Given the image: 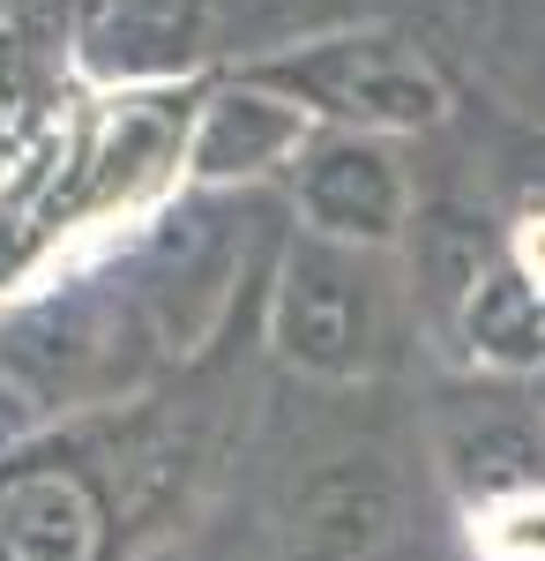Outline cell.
Segmentation results:
<instances>
[{
	"label": "cell",
	"mask_w": 545,
	"mask_h": 561,
	"mask_svg": "<svg viewBox=\"0 0 545 561\" xmlns=\"http://www.w3.org/2000/svg\"><path fill=\"white\" fill-rule=\"evenodd\" d=\"M515 277H523L531 293H545V210L515 232Z\"/></svg>",
	"instance_id": "cell-3"
},
{
	"label": "cell",
	"mask_w": 545,
	"mask_h": 561,
	"mask_svg": "<svg viewBox=\"0 0 545 561\" xmlns=\"http://www.w3.org/2000/svg\"><path fill=\"white\" fill-rule=\"evenodd\" d=\"M105 517L76 479L38 472L0 494V561H97Z\"/></svg>",
	"instance_id": "cell-1"
},
{
	"label": "cell",
	"mask_w": 545,
	"mask_h": 561,
	"mask_svg": "<svg viewBox=\"0 0 545 561\" xmlns=\"http://www.w3.org/2000/svg\"><path fill=\"white\" fill-rule=\"evenodd\" d=\"M471 554L478 561H545V486L494 494L471 517Z\"/></svg>",
	"instance_id": "cell-2"
}]
</instances>
